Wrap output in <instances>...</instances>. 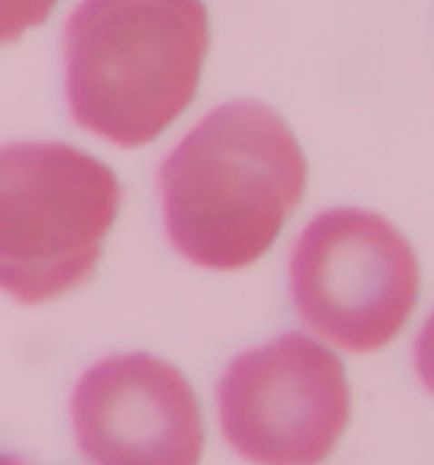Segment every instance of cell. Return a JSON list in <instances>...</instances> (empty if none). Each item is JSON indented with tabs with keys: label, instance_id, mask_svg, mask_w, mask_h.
<instances>
[{
	"label": "cell",
	"instance_id": "6da1fadb",
	"mask_svg": "<svg viewBox=\"0 0 434 465\" xmlns=\"http://www.w3.org/2000/svg\"><path fill=\"white\" fill-rule=\"evenodd\" d=\"M170 245L191 265L238 272L255 265L306 194V153L292 126L265 103L211 109L160 163Z\"/></svg>",
	"mask_w": 434,
	"mask_h": 465
},
{
	"label": "cell",
	"instance_id": "7a4b0ae2",
	"mask_svg": "<svg viewBox=\"0 0 434 465\" xmlns=\"http://www.w3.org/2000/svg\"><path fill=\"white\" fill-rule=\"evenodd\" d=\"M211 21L201 0H82L64 25V95L82 130L146 146L193 103Z\"/></svg>",
	"mask_w": 434,
	"mask_h": 465
},
{
	"label": "cell",
	"instance_id": "3957f363",
	"mask_svg": "<svg viewBox=\"0 0 434 465\" xmlns=\"http://www.w3.org/2000/svg\"><path fill=\"white\" fill-rule=\"evenodd\" d=\"M123 204L109 163L78 146H0V292L41 306L89 279Z\"/></svg>",
	"mask_w": 434,
	"mask_h": 465
},
{
	"label": "cell",
	"instance_id": "277c9868",
	"mask_svg": "<svg viewBox=\"0 0 434 465\" xmlns=\"http://www.w3.org/2000/svg\"><path fill=\"white\" fill-rule=\"evenodd\" d=\"M289 292L309 336L346 353L394 343L421 296L418 255L394 224L363 207H330L289 255Z\"/></svg>",
	"mask_w": 434,
	"mask_h": 465
},
{
	"label": "cell",
	"instance_id": "5b68a950",
	"mask_svg": "<svg viewBox=\"0 0 434 465\" xmlns=\"http://www.w3.org/2000/svg\"><path fill=\"white\" fill-rule=\"evenodd\" d=\"M217 428L248 465H322L353 418V388L336 350L281 333L242 350L214 388Z\"/></svg>",
	"mask_w": 434,
	"mask_h": 465
},
{
	"label": "cell",
	"instance_id": "8992f818",
	"mask_svg": "<svg viewBox=\"0 0 434 465\" xmlns=\"http://www.w3.org/2000/svg\"><path fill=\"white\" fill-rule=\"evenodd\" d=\"M72 435L89 465H201L204 414L180 367L153 353L95 361L72 391Z\"/></svg>",
	"mask_w": 434,
	"mask_h": 465
},
{
	"label": "cell",
	"instance_id": "52a82bcc",
	"mask_svg": "<svg viewBox=\"0 0 434 465\" xmlns=\"http://www.w3.org/2000/svg\"><path fill=\"white\" fill-rule=\"evenodd\" d=\"M58 0H0V45H11L27 27H38Z\"/></svg>",
	"mask_w": 434,
	"mask_h": 465
},
{
	"label": "cell",
	"instance_id": "ba28073f",
	"mask_svg": "<svg viewBox=\"0 0 434 465\" xmlns=\"http://www.w3.org/2000/svg\"><path fill=\"white\" fill-rule=\"evenodd\" d=\"M414 374L421 381V388L434 398V310L414 340Z\"/></svg>",
	"mask_w": 434,
	"mask_h": 465
},
{
	"label": "cell",
	"instance_id": "9c48e42d",
	"mask_svg": "<svg viewBox=\"0 0 434 465\" xmlns=\"http://www.w3.org/2000/svg\"><path fill=\"white\" fill-rule=\"evenodd\" d=\"M0 465H38V462H31V459H25V455H7V452H0Z\"/></svg>",
	"mask_w": 434,
	"mask_h": 465
}]
</instances>
